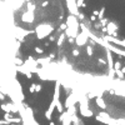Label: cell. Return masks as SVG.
<instances>
[{
	"instance_id": "6da1fadb",
	"label": "cell",
	"mask_w": 125,
	"mask_h": 125,
	"mask_svg": "<svg viewBox=\"0 0 125 125\" xmlns=\"http://www.w3.org/2000/svg\"><path fill=\"white\" fill-rule=\"evenodd\" d=\"M53 31H54V28L49 24H41V25H38L35 28V33H36V38L38 39L46 38Z\"/></svg>"
},
{
	"instance_id": "7a4b0ae2",
	"label": "cell",
	"mask_w": 125,
	"mask_h": 125,
	"mask_svg": "<svg viewBox=\"0 0 125 125\" xmlns=\"http://www.w3.org/2000/svg\"><path fill=\"white\" fill-rule=\"evenodd\" d=\"M1 109L4 110L5 113H19V110H18V106H14L13 104H1Z\"/></svg>"
},
{
	"instance_id": "3957f363",
	"label": "cell",
	"mask_w": 125,
	"mask_h": 125,
	"mask_svg": "<svg viewBox=\"0 0 125 125\" xmlns=\"http://www.w3.org/2000/svg\"><path fill=\"white\" fill-rule=\"evenodd\" d=\"M75 44H76V46H84L85 44H86L85 31L81 33V34H79V35H76V38H75Z\"/></svg>"
},
{
	"instance_id": "277c9868",
	"label": "cell",
	"mask_w": 125,
	"mask_h": 125,
	"mask_svg": "<svg viewBox=\"0 0 125 125\" xmlns=\"http://www.w3.org/2000/svg\"><path fill=\"white\" fill-rule=\"evenodd\" d=\"M34 19H35V16H34L33 10H28L23 15V21H26V23H31V21H34Z\"/></svg>"
},
{
	"instance_id": "5b68a950",
	"label": "cell",
	"mask_w": 125,
	"mask_h": 125,
	"mask_svg": "<svg viewBox=\"0 0 125 125\" xmlns=\"http://www.w3.org/2000/svg\"><path fill=\"white\" fill-rule=\"evenodd\" d=\"M54 109H55V101L53 100V101L50 103V105H49V108H48V110H46V113H45V118H46L48 120H51V115H53Z\"/></svg>"
},
{
	"instance_id": "8992f818",
	"label": "cell",
	"mask_w": 125,
	"mask_h": 125,
	"mask_svg": "<svg viewBox=\"0 0 125 125\" xmlns=\"http://www.w3.org/2000/svg\"><path fill=\"white\" fill-rule=\"evenodd\" d=\"M95 103H96V105H98L99 108H101V109H105V108H106L105 101L103 100L101 98H96V99H95Z\"/></svg>"
},
{
	"instance_id": "52a82bcc",
	"label": "cell",
	"mask_w": 125,
	"mask_h": 125,
	"mask_svg": "<svg viewBox=\"0 0 125 125\" xmlns=\"http://www.w3.org/2000/svg\"><path fill=\"white\" fill-rule=\"evenodd\" d=\"M43 89V85L41 84H34V91L35 93H40Z\"/></svg>"
},
{
	"instance_id": "ba28073f",
	"label": "cell",
	"mask_w": 125,
	"mask_h": 125,
	"mask_svg": "<svg viewBox=\"0 0 125 125\" xmlns=\"http://www.w3.org/2000/svg\"><path fill=\"white\" fill-rule=\"evenodd\" d=\"M86 54H88V56H93L94 55V51H93L91 46H86Z\"/></svg>"
},
{
	"instance_id": "9c48e42d",
	"label": "cell",
	"mask_w": 125,
	"mask_h": 125,
	"mask_svg": "<svg viewBox=\"0 0 125 125\" xmlns=\"http://www.w3.org/2000/svg\"><path fill=\"white\" fill-rule=\"evenodd\" d=\"M11 118H13V116H11V114H10V113H5V114H4V120H6L8 123L10 121Z\"/></svg>"
},
{
	"instance_id": "30bf717a",
	"label": "cell",
	"mask_w": 125,
	"mask_h": 125,
	"mask_svg": "<svg viewBox=\"0 0 125 125\" xmlns=\"http://www.w3.org/2000/svg\"><path fill=\"white\" fill-rule=\"evenodd\" d=\"M34 50H35V53H36V54H43V53H44V50H43L41 48H39V46H35V48H34Z\"/></svg>"
},
{
	"instance_id": "8fae6325",
	"label": "cell",
	"mask_w": 125,
	"mask_h": 125,
	"mask_svg": "<svg viewBox=\"0 0 125 125\" xmlns=\"http://www.w3.org/2000/svg\"><path fill=\"white\" fill-rule=\"evenodd\" d=\"M79 50L78 49H73V55H74V56H79Z\"/></svg>"
},
{
	"instance_id": "7c38bea8",
	"label": "cell",
	"mask_w": 125,
	"mask_h": 125,
	"mask_svg": "<svg viewBox=\"0 0 125 125\" xmlns=\"http://www.w3.org/2000/svg\"><path fill=\"white\" fill-rule=\"evenodd\" d=\"M0 100H5V94L0 90Z\"/></svg>"
},
{
	"instance_id": "4fadbf2b",
	"label": "cell",
	"mask_w": 125,
	"mask_h": 125,
	"mask_svg": "<svg viewBox=\"0 0 125 125\" xmlns=\"http://www.w3.org/2000/svg\"><path fill=\"white\" fill-rule=\"evenodd\" d=\"M91 15H93V16H98V15H99V11L94 9V10H93V13H91Z\"/></svg>"
},
{
	"instance_id": "5bb4252c",
	"label": "cell",
	"mask_w": 125,
	"mask_h": 125,
	"mask_svg": "<svg viewBox=\"0 0 125 125\" xmlns=\"http://www.w3.org/2000/svg\"><path fill=\"white\" fill-rule=\"evenodd\" d=\"M48 5H49V1H43V3H41L43 8H45V6H48Z\"/></svg>"
},
{
	"instance_id": "9a60e30c",
	"label": "cell",
	"mask_w": 125,
	"mask_h": 125,
	"mask_svg": "<svg viewBox=\"0 0 125 125\" xmlns=\"http://www.w3.org/2000/svg\"><path fill=\"white\" fill-rule=\"evenodd\" d=\"M9 123L6 121V120H0V125H8Z\"/></svg>"
},
{
	"instance_id": "2e32d148",
	"label": "cell",
	"mask_w": 125,
	"mask_h": 125,
	"mask_svg": "<svg viewBox=\"0 0 125 125\" xmlns=\"http://www.w3.org/2000/svg\"><path fill=\"white\" fill-rule=\"evenodd\" d=\"M121 73H124V74H125V66H123V68H121Z\"/></svg>"
},
{
	"instance_id": "e0dca14e",
	"label": "cell",
	"mask_w": 125,
	"mask_h": 125,
	"mask_svg": "<svg viewBox=\"0 0 125 125\" xmlns=\"http://www.w3.org/2000/svg\"><path fill=\"white\" fill-rule=\"evenodd\" d=\"M49 125H55V123H54V121H50V124H49Z\"/></svg>"
},
{
	"instance_id": "ac0fdd59",
	"label": "cell",
	"mask_w": 125,
	"mask_h": 125,
	"mask_svg": "<svg viewBox=\"0 0 125 125\" xmlns=\"http://www.w3.org/2000/svg\"><path fill=\"white\" fill-rule=\"evenodd\" d=\"M10 125H16V124H10Z\"/></svg>"
}]
</instances>
